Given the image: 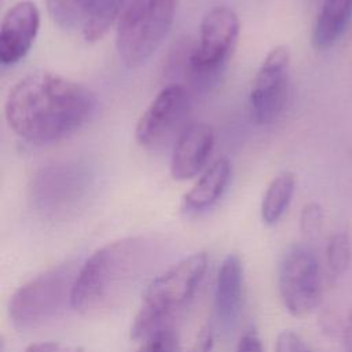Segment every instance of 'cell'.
Listing matches in <instances>:
<instances>
[{
    "label": "cell",
    "mask_w": 352,
    "mask_h": 352,
    "mask_svg": "<svg viewBox=\"0 0 352 352\" xmlns=\"http://www.w3.org/2000/svg\"><path fill=\"white\" fill-rule=\"evenodd\" d=\"M323 227V209L316 202L307 204L300 213V230L304 236L312 239L320 235Z\"/></svg>",
    "instance_id": "cell-19"
},
{
    "label": "cell",
    "mask_w": 352,
    "mask_h": 352,
    "mask_svg": "<svg viewBox=\"0 0 352 352\" xmlns=\"http://www.w3.org/2000/svg\"><path fill=\"white\" fill-rule=\"evenodd\" d=\"M94 94L82 84L51 72L30 73L8 91L4 103L7 125L30 144L59 142L92 117Z\"/></svg>",
    "instance_id": "cell-1"
},
{
    "label": "cell",
    "mask_w": 352,
    "mask_h": 352,
    "mask_svg": "<svg viewBox=\"0 0 352 352\" xmlns=\"http://www.w3.org/2000/svg\"><path fill=\"white\" fill-rule=\"evenodd\" d=\"M40 28V11L33 1L12 4L0 23V62L11 66L30 51Z\"/></svg>",
    "instance_id": "cell-11"
},
{
    "label": "cell",
    "mask_w": 352,
    "mask_h": 352,
    "mask_svg": "<svg viewBox=\"0 0 352 352\" xmlns=\"http://www.w3.org/2000/svg\"><path fill=\"white\" fill-rule=\"evenodd\" d=\"M345 315L346 314H341L338 309H334V308H329L323 311L319 318V324L322 331L330 338H341Z\"/></svg>",
    "instance_id": "cell-20"
},
{
    "label": "cell",
    "mask_w": 352,
    "mask_h": 352,
    "mask_svg": "<svg viewBox=\"0 0 352 352\" xmlns=\"http://www.w3.org/2000/svg\"><path fill=\"white\" fill-rule=\"evenodd\" d=\"M341 342L345 352H352V308L345 315L344 329L341 334Z\"/></svg>",
    "instance_id": "cell-25"
},
{
    "label": "cell",
    "mask_w": 352,
    "mask_h": 352,
    "mask_svg": "<svg viewBox=\"0 0 352 352\" xmlns=\"http://www.w3.org/2000/svg\"><path fill=\"white\" fill-rule=\"evenodd\" d=\"M136 352H180L179 336L170 327L162 329L142 341Z\"/></svg>",
    "instance_id": "cell-18"
},
{
    "label": "cell",
    "mask_w": 352,
    "mask_h": 352,
    "mask_svg": "<svg viewBox=\"0 0 352 352\" xmlns=\"http://www.w3.org/2000/svg\"><path fill=\"white\" fill-rule=\"evenodd\" d=\"M296 190V176L292 172H282L268 184L260 208L261 220L267 226L276 224L287 210Z\"/></svg>",
    "instance_id": "cell-16"
},
{
    "label": "cell",
    "mask_w": 352,
    "mask_h": 352,
    "mask_svg": "<svg viewBox=\"0 0 352 352\" xmlns=\"http://www.w3.org/2000/svg\"><path fill=\"white\" fill-rule=\"evenodd\" d=\"M147 236H126L96 249L77 270L72 308L82 315L104 312L120 302L158 254Z\"/></svg>",
    "instance_id": "cell-2"
},
{
    "label": "cell",
    "mask_w": 352,
    "mask_h": 352,
    "mask_svg": "<svg viewBox=\"0 0 352 352\" xmlns=\"http://www.w3.org/2000/svg\"><path fill=\"white\" fill-rule=\"evenodd\" d=\"M290 52L285 45L274 47L263 59L252 85L249 104L257 124L268 125L282 114L289 89Z\"/></svg>",
    "instance_id": "cell-10"
},
{
    "label": "cell",
    "mask_w": 352,
    "mask_h": 352,
    "mask_svg": "<svg viewBox=\"0 0 352 352\" xmlns=\"http://www.w3.org/2000/svg\"><path fill=\"white\" fill-rule=\"evenodd\" d=\"M52 21L65 30L98 41L118 23L131 0H43Z\"/></svg>",
    "instance_id": "cell-9"
},
{
    "label": "cell",
    "mask_w": 352,
    "mask_h": 352,
    "mask_svg": "<svg viewBox=\"0 0 352 352\" xmlns=\"http://www.w3.org/2000/svg\"><path fill=\"white\" fill-rule=\"evenodd\" d=\"M208 270V254L192 253L162 274L146 287L142 305L131 326V338L144 341L151 334L169 327V322L190 302Z\"/></svg>",
    "instance_id": "cell-3"
},
{
    "label": "cell",
    "mask_w": 352,
    "mask_h": 352,
    "mask_svg": "<svg viewBox=\"0 0 352 352\" xmlns=\"http://www.w3.org/2000/svg\"><path fill=\"white\" fill-rule=\"evenodd\" d=\"M76 274L72 264H60L21 285L8 301L11 323L19 330H33L56 319L72 305Z\"/></svg>",
    "instance_id": "cell-4"
},
{
    "label": "cell",
    "mask_w": 352,
    "mask_h": 352,
    "mask_svg": "<svg viewBox=\"0 0 352 352\" xmlns=\"http://www.w3.org/2000/svg\"><path fill=\"white\" fill-rule=\"evenodd\" d=\"M352 18V0H323L311 33L312 47L327 50L344 34Z\"/></svg>",
    "instance_id": "cell-15"
},
{
    "label": "cell",
    "mask_w": 352,
    "mask_h": 352,
    "mask_svg": "<svg viewBox=\"0 0 352 352\" xmlns=\"http://www.w3.org/2000/svg\"><path fill=\"white\" fill-rule=\"evenodd\" d=\"M190 110V94L183 84L165 85L150 102L135 126V140L146 148L164 146L180 133Z\"/></svg>",
    "instance_id": "cell-8"
},
{
    "label": "cell",
    "mask_w": 352,
    "mask_h": 352,
    "mask_svg": "<svg viewBox=\"0 0 352 352\" xmlns=\"http://www.w3.org/2000/svg\"><path fill=\"white\" fill-rule=\"evenodd\" d=\"M278 286L282 302L293 316L311 314L322 301V275L318 258L305 245H294L283 254Z\"/></svg>",
    "instance_id": "cell-7"
},
{
    "label": "cell",
    "mask_w": 352,
    "mask_h": 352,
    "mask_svg": "<svg viewBox=\"0 0 352 352\" xmlns=\"http://www.w3.org/2000/svg\"><path fill=\"white\" fill-rule=\"evenodd\" d=\"M214 147L212 126L202 122L186 125L175 140L170 175L175 180H190L204 172Z\"/></svg>",
    "instance_id": "cell-12"
},
{
    "label": "cell",
    "mask_w": 352,
    "mask_h": 352,
    "mask_svg": "<svg viewBox=\"0 0 352 352\" xmlns=\"http://www.w3.org/2000/svg\"><path fill=\"white\" fill-rule=\"evenodd\" d=\"M179 0H131L117 23L116 45L128 67L146 63L173 23Z\"/></svg>",
    "instance_id": "cell-6"
},
{
    "label": "cell",
    "mask_w": 352,
    "mask_h": 352,
    "mask_svg": "<svg viewBox=\"0 0 352 352\" xmlns=\"http://www.w3.org/2000/svg\"><path fill=\"white\" fill-rule=\"evenodd\" d=\"M235 352H264L261 338L256 329H248L239 337Z\"/></svg>",
    "instance_id": "cell-22"
},
{
    "label": "cell",
    "mask_w": 352,
    "mask_h": 352,
    "mask_svg": "<svg viewBox=\"0 0 352 352\" xmlns=\"http://www.w3.org/2000/svg\"><path fill=\"white\" fill-rule=\"evenodd\" d=\"M23 352H84L81 346L77 345H67L55 341H44L36 342L23 349Z\"/></svg>",
    "instance_id": "cell-23"
},
{
    "label": "cell",
    "mask_w": 352,
    "mask_h": 352,
    "mask_svg": "<svg viewBox=\"0 0 352 352\" xmlns=\"http://www.w3.org/2000/svg\"><path fill=\"white\" fill-rule=\"evenodd\" d=\"M352 256V245L348 232L333 234L326 246V270L330 279L340 278L348 268Z\"/></svg>",
    "instance_id": "cell-17"
},
{
    "label": "cell",
    "mask_w": 352,
    "mask_h": 352,
    "mask_svg": "<svg viewBox=\"0 0 352 352\" xmlns=\"http://www.w3.org/2000/svg\"><path fill=\"white\" fill-rule=\"evenodd\" d=\"M231 173L232 166L228 158L216 160L184 195L183 210L186 213H201L217 204L230 184Z\"/></svg>",
    "instance_id": "cell-14"
},
{
    "label": "cell",
    "mask_w": 352,
    "mask_h": 352,
    "mask_svg": "<svg viewBox=\"0 0 352 352\" xmlns=\"http://www.w3.org/2000/svg\"><path fill=\"white\" fill-rule=\"evenodd\" d=\"M241 32L236 12L226 6L210 8L202 18L198 43L184 55V73L195 88H209L224 72Z\"/></svg>",
    "instance_id": "cell-5"
},
{
    "label": "cell",
    "mask_w": 352,
    "mask_h": 352,
    "mask_svg": "<svg viewBox=\"0 0 352 352\" xmlns=\"http://www.w3.org/2000/svg\"><path fill=\"white\" fill-rule=\"evenodd\" d=\"M213 340H214V337H213V330L210 329V326H204L198 331L188 352H212L213 342H214Z\"/></svg>",
    "instance_id": "cell-24"
},
{
    "label": "cell",
    "mask_w": 352,
    "mask_h": 352,
    "mask_svg": "<svg viewBox=\"0 0 352 352\" xmlns=\"http://www.w3.org/2000/svg\"><path fill=\"white\" fill-rule=\"evenodd\" d=\"M275 352H314L305 341L294 331L285 330L278 334L275 342Z\"/></svg>",
    "instance_id": "cell-21"
},
{
    "label": "cell",
    "mask_w": 352,
    "mask_h": 352,
    "mask_svg": "<svg viewBox=\"0 0 352 352\" xmlns=\"http://www.w3.org/2000/svg\"><path fill=\"white\" fill-rule=\"evenodd\" d=\"M243 294V268L241 258L230 253L221 261L214 282V312L224 327L239 316Z\"/></svg>",
    "instance_id": "cell-13"
}]
</instances>
